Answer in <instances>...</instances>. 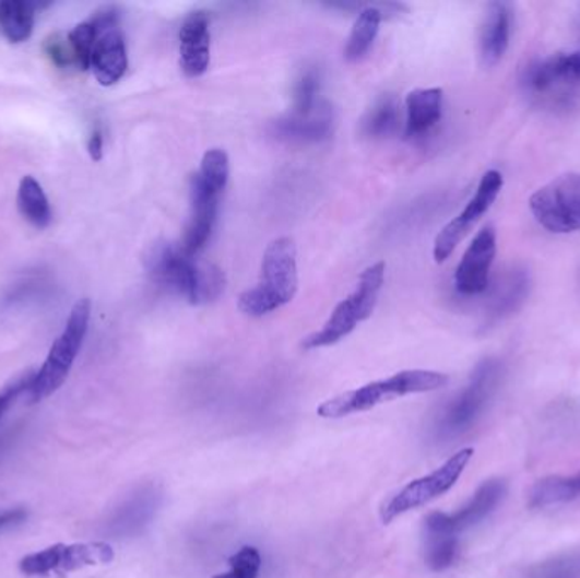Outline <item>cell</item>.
I'll return each mask as SVG.
<instances>
[{"label":"cell","instance_id":"6da1fadb","mask_svg":"<svg viewBox=\"0 0 580 578\" xmlns=\"http://www.w3.org/2000/svg\"><path fill=\"white\" fill-rule=\"evenodd\" d=\"M150 279L158 287L180 295L192 306L213 303L226 287L223 270L186 253L182 246L159 241L144 257Z\"/></svg>","mask_w":580,"mask_h":578},{"label":"cell","instance_id":"7a4b0ae2","mask_svg":"<svg viewBox=\"0 0 580 578\" xmlns=\"http://www.w3.org/2000/svg\"><path fill=\"white\" fill-rule=\"evenodd\" d=\"M297 285L299 275L296 245L285 236L273 239L263 253L258 284L239 295L238 309L250 318H263L293 303Z\"/></svg>","mask_w":580,"mask_h":578},{"label":"cell","instance_id":"3957f363","mask_svg":"<svg viewBox=\"0 0 580 578\" xmlns=\"http://www.w3.org/2000/svg\"><path fill=\"white\" fill-rule=\"evenodd\" d=\"M448 384V375L433 370H402L392 377L376 380L355 390L340 393L328 399L318 408V416L322 420H343V417L370 411L383 402L411 396V393L433 392L443 389Z\"/></svg>","mask_w":580,"mask_h":578},{"label":"cell","instance_id":"277c9868","mask_svg":"<svg viewBox=\"0 0 580 578\" xmlns=\"http://www.w3.org/2000/svg\"><path fill=\"white\" fill-rule=\"evenodd\" d=\"M501 378L502 363L499 359H482L472 371L465 389L457 393L438 416L433 427L435 438L440 443H448L472 429L493 401Z\"/></svg>","mask_w":580,"mask_h":578},{"label":"cell","instance_id":"5b68a950","mask_svg":"<svg viewBox=\"0 0 580 578\" xmlns=\"http://www.w3.org/2000/svg\"><path fill=\"white\" fill-rule=\"evenodd\" d=\"M386 280V263L377 261L367 267L358 279L357 287L352 294L334 307L328 321L321 329L309 334L303 341L304 350H318L333 346L352 334L360 322L367 321L379 303L380 291Z\"/></svg>","mask_w":580,"mask_h":578},{"label":"cell","instance_id":"8992f818","mask_svg":"<svg viewBox=\"0 0 580 578\" xmlns=\"http://www.w3.org/2000/svg\"><path fill=\"white\" fill-rule=\"evenodd\" d=\"M91 312L92 304L88 299H80L73 306L69 321L51 346L43 367L31 378L29 392H27L31 401L39 402L50 398L51 393L63 386L87 337Z\"/></svg>","mask_w":580,"mask_h":578},{"label":"cell","instance_id":"52a82bcc","mask_svg":"<svg viewBox=\"0 0 580 578\" xmlns=\"http://www.w3.org/2000/svg\"><path fill=\"white\" fill-rule=\"evenodd\" d=\"M472 457H474V448H463L453 457L448 458L440 469L402 487L380 509V519L383 524H391L394 519L401 518L410 510L419 509L447 494L459 482L466 465L471 463Z\"/></svg>","mask_w":580,"mask_h":578},{"label":"cell","instance_id":"ba28073f","mask_svg":"<svg viewBox=\"0 0 580 578\" xmlns=\"http://www.w3.org/2000/svg\"><path fill=\"white\" fill-rule=\"evenodd\" d=\"M531 214L551 233L580 231V174L555 178L530 199Z\"/></svg>","mask_w":580,"mask_h":578},{"label":"cell","instance_id":"9c48e42d","mask_svg":"<svg viewBox=\"0 0 580 578\" xmlns=\"http://www.w3.org/2000/svg\"><path fill=\"white\" fill-rule=\"evenodd\" d=\"M113 559H115V550L106 541L55 544L43 552L24 556L20 568L27 577H48V575L70 574L95 565L110 564Z\"/></svg>","mask_w":580,"mask_h":578},{"label":"cell","instance_id":"30bf717a","mask_svg":"<svg viewBox=\"0 0 580 578\" xmlns=\"http://www.w3.org/2000/svg\"><path fill=\"white\" fill-rule=\"evenodd\" d=\"M95 24V43L91 55V70L104 87L118 84L128 70V51L119 24V11L104 8L92 15Z\"/></svg>","mask_w":580,"mask_h":578},{"label":"cell","instance_id":"8fae6325","mask_svg":"<svg viewBox=\"0 0 580 578\" xmlns=\"http://www.w3.org/2000/svg\"><path fill=\"white\" fill-rule=\"evenodd\" d=\"M502 186H505V178H502L501 172L489 170L484 174V177L481 178V184H478L477 192L472 197L471 202L465 205V209L460 212L455 220H451L440 231V235L435 239L433 257L438 263H443L447 258H450L460 241L471 233L477 221L489 211L490 205L496 202L497 197L501 193Z\"/></svg>","mask_w":580,"mask_h":578},{"label":"cell","instance_id":"7c38bea8","mask_svg":"<svg viewBox=\"0 0 580 578\" xmlns=\"http://www.w3.org/2000/svg\"><path fill=\"white\" fill-rule=\"evenodd\" d=\"M164 503V492L156 484L134 488L118 504L104 522V534L115 540L140 536L149 530Z\"/></svg>","mask_w":580,"mask_h":578},{"label":"cell","instance_id":"4fadbf2b","mask_svg":"<svg viewBox=\"0 0 580 578\" xmlns=\"http://www.w3.org/2000/svg\"><path fill=\"white\" fill-rule=\"evenodd\" d=\"M506 495V482L501 479L484 482L469 504L457 510L455 515L433 512L425 519L426 534H448L459 538L460 533L484 521L499 506Z\"/></svg>","mask_w":580,"mask_h":578},{"label":"cell","instance_id":"5bb4252c","mask_svg":"<svg viewBox=\"0 0 580 578\" xmlns=\"http://www.w3.org/2000/svg\"><path fill=\"white\" fill-rule=\"evenodd\" d=\"M580 82V48L572 54H558L526 67L521 84L536 97H551L554 92L573 87Z\"/></svg>","mask_w":580,"mask_h":578},{"label":"cell","instance_id":"9a60e30c","mask_svg":"<svg viewBox=\"0 0 580 578\" xmlns=\"http://www.w3.org/2000/svg\"><path fill=\"white\" fill-rule=\"evenodd\" d=\"M496 251L497 238L494 227L487 226L478 231L457 269L455 287L460 294L478 295L487 291Z\"/></svg>","mask_w":580,"mask_h":578},{"label":"cell","instance_id":"2e32d148","mask_svg":"<svg viewBox=\"0 0 580 578\" xmlns=\"http://www.w3.org/2000/svg\"><path fill=\"white\" fill-rule=\"evenodd\" d=\"M190 214L187 221L186 235H184L180 246L186 253L198 257L209 238L213 235L214 224L217 220V208H220V197L213 190L202 184L198 174L190 177Z\"/></svg>","mask_w":580,"mask_h":578},{"label":"cell","instance_id":"e0dca14e","mask_svg":"<svg viewBox=\"0 0 580 578\" xmlns=\"http://www.w3.org/2000/svg\"><path fill=\"white\" fill-rule=\"evenodd\" d=\"M180 69L189 79L208 72L211 63V30L205 11H193L184 20L179 33Z\"/></svg>","mask_w":580,"mask_h":578},{"label":"cell","instance_id":"ac0fdd59","mask_svg":"<svg viewBox=\"0 0 580 578\" xmlns=\"http://www.w3.org/2000/svg\"><path fill=\"white\" fill-rule=\"evenodd\" d=\"M333 109L330 104L322 103L315 114L308 118H297L287 114L272 125L273 137L288 143H319L328 140L333 133Z\"/></svg>","mask_w":580,"mask_h":578},{"label":"cell","instance_id":"d6986e66","mask_svg":"<svg viewBox=\"0 0 580 578\" xmlns=\"http://www.w3.org/2000/svg\"><path fill=\"white\" fill-rule=\"evenodd\" d=\"M511 26V5L506 4V2L490 4L481 35L482 60L487 67L499 63L508 51Z\"/></svg>","mask_w":580,"mask_h":578},{"label":"cell","instance_id":"ffe728a7","mask_svg":"<svg viewBox=\"0 0 580 578\" xmlns=\"http://www.w3.org/2000/svg\"><path fill=\"white\" fill-rule=\"evenodd\" d=\"M443 114L441 89H416L406 97V138H423L440 122Z\"/></svg>","mask_w":580,"mask_h":578},{"label":"cell","instance_id":"44dd1931","mask_svg":"<svg viewBox=\"0 0 580 578\" xmlns=\"http://www.w3.org/2000/svg\"><path fill=\"white\" fill-rule=\"evenodd\" d=\"M531 279L530 273L520 267L508 270L501 279V284L494 288L489 306H487V318L489 322L501 321L508 318L512 312L520 309L530 294Z\"/></svg>","mask_w":580,"mask_h":578},{"label":"cell","instance_id":"7402d4cb","mask_svg":"<svg viewBox=\"0 0 580 578\" xmlns=\"http://www.w3.org/2000/svg\"><path fill=\"white\" fill-rule=\"evenodd\" d=\"M17 209H20L21 216L27 223L38 227V229H45L54 221V211H51L50 201H48L42 184L35 177H31V175H26L20 181V189H17Z\"/></svg>","mask_w":580,"mask_h":578},{"label":"cell","instance_id":"603a6c76","mask_svg":"<svg viewBox=\"0 0 580 578\" xmlns=\"http://www.w3.org/2000/svg\"><path fill=\"white\" fill-rule=\"evenodd\" d=\"M382 20L383 14L380 5H367V8L362 9L357 21L353 24L348 42H346V60L358 61L368 54V49L372 48L374 42H376L377 35H379V27Z\"/></svg>","mask_w":580,"mask_h":578},{"label":"cell","instance_id":"cb8c5ba5","mask_svg":"<svg viewBox=\"0 0 580 578\" xmlns=\"http://www.w3.org/2000/svg\"><path fill=\"white\" fill-rule=\"evenodd\" d=\"M580 495V470L570 476H546L536 482L530 492V507L557 506V504L570 503Z\"/></svg>","mask_w":580,"mask_h":578},{"label":"cell","instance_id":"d4e9b609","mask_svg":"<svg viewBox=\"0 0 580 578\" xmlns=\"http://www.w3.org/2000/svg\"><path fill=\"white\" fill-rule=\"evenodd\" d=\"M35 30V5L23 0H5L0 4V31L11 43H23Z\"/></svg>","mask_w":580,"mask_h":578},{"label":"cell","instance_id":"484cf974","mask_svg":"<svg viewBox=\"0 0 580 578\" xmlns=\"http://www.w3.org/2000/svg\"><path fill=\"white\" fill-rule=\"evenodd\" d=\"M398 103L392 95H383L362 119V133L368 138H386L394 133L399 125Z\"/></svg>","mask_w":580,"mask_h":578},{"label":"cell","instance_id":"4316f807","mask_svg":"<svg viewBox=\"0 0 580 578\" xmlns=\"http://www.w3.org/2000/svg\"><path fill=\"white\" fill-rule=\"evenodd\" d=\"M319 87H321V73L316 69L304 70L297 79L294 87V109L293 116L297 118H308L321 106L318 101Z\"/></svg>","mask_w":580,"mask_h":578},{"label":"cell","instance_id":"83f0119b","mask_svg":"<svg viewBox=\"0 0 580 578\" xmlns=\"http://www.w3.org/2000/svg\"><path fill=\"white\" fill-rule=\"evenodd\" d=\"M198 177L209 190H213L217 196L224 192L229 180V158L228 153L220 148L208 150L202 156L201 168Z\"/></svg>","mask_w":580,"mask_h":578},{"label":"cell","instance_id":"f1b7e54d","mask_svg":"<svg viewBox=\"0 0 580 578\" xmlns=\"http://www.w3.org/2000/svg\"><path fill=\"white\" fill-rule=\"evenodd\" d=\"M459 538L448 534H426V565L433 571H443L455 564Z\"/></svg>","mask_w":580,"mask_h":578},{"label":"cell","instance_id":"f546056e","mask_svg":"<svg viewBox=\"0 0 580 578\" xmlns=\"http://www.w3.org/2000/svg\"><path fill=\"white\" fill-rule=\"evenodd\" d=\"M67 38H69L70 48H72L75 67H79L80 70L91 69V55L95 43V24L92 23V20L79 24L75 30L70 31Z\"/></svg>","mask_w":580,"mask_h":578},{"label":"cell","instance_id":"4dcf8cb0","mask_svg":"<svg viewBox=\"0 0 580 578\" xmlns=\"http://www.w3.org/2000/svg\"><path fill=\"white\" fill-rule=\"evenodd\" d=\"M262 555L255 546H244L229 558V570L214 578H258L262 570Z\"/></svg>","mask_w":580,"mask_h":578},{"label":"cell","instance_id":"1f68e13d","mask_svg":"<svg viewBox=\"0 0 580 578\" xmlns=\"http://www.w3.org/2000/svg\"><path fill=\"white\" fill-rule=\"evenodd\" d=\"M526 578H580V559L576 556H560L528 571Z\"/></svg>","mask_w":580,"mask_h":578},{"label":"cell","instance_id":"d6a6232c","mask_svg":"<svg viewBox=\"0 0 580 578\" xmlns=\"http://www.w3.org/2000/svg\"><path fill=\"white\" fill-rule=\"evenodd\" d=\"M46 54L58 67H69L75 64L73 61L72 48H70L69 38L61 39L60 36H51L46 43Z\"/></svg>","mask_w":580,"mask_h":578},{"label":"cell","instance_id":"836d02e7","mask_svg":"<svg viewBox=\"0 0 580 578\" xmlns=\"http://www.w3.org/2000/svg\"><path fill=\"white\" fill-rule=\"evenodd\" d=\"M31 378H33V375H26V377L15 380L14 384L5 387V389L0 392V420L5 416V412L11 409L15 399L23 396L24 392H29Z\"/></svg>","mask_w":580,"mask_h":578},{"label":"cell","instance_id":"e575fe53","mask_svg":"<svg viewBox=\"0 0 580 578\" xmlns=\"http://www.w3.org/2000/svg\"><path fill=\"white\" fill-rule=\"evenodd\" d=\"M26 519L27 510L21 509V507H17V509L0 510V531L23 524Z\"/></svg>","mask_w":580,"mask_h":578},{"label":"cell","instance_id":"d590c367","mask_svg":"<svg viewBox=\"0 0 580 578\" xmlns=\"http://www.w3.org/2000/svg\"><path fill=\"white\" fill-rule=\"evenodd\" d=\"M88 155L94 162H100L104 153V137L103 131L99 128H95L88 138L87 143Z\"/></svg>","mask_w":580,"mask_h":578}]
</instances>
